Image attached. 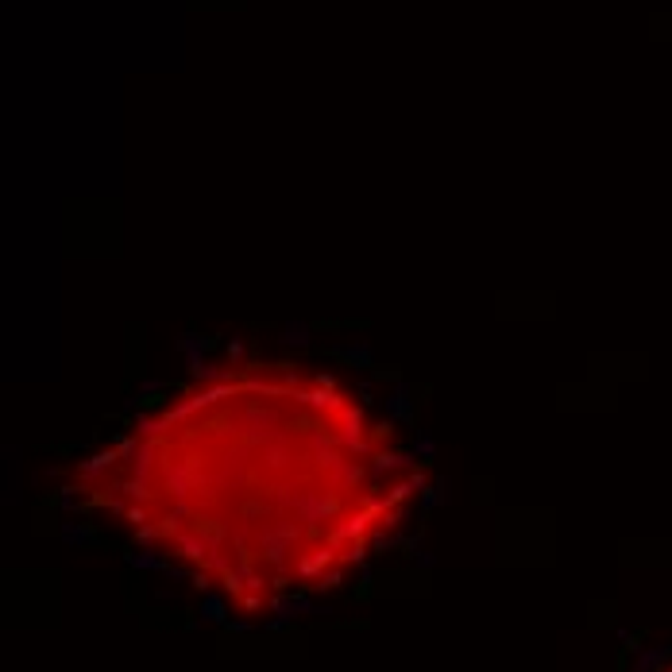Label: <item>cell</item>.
<instances>
[{
  "label": "cell",
  "instance_id": "obj_1",
  "mask_svg": "<svg viewBox=\"0 0 672 672\" xmlns=\"http://www.w3.org/2000/svg\"><path fill=\"white\" fill-rule=\"evenodd\" d=\"M74 506L228 610L344 587L406 534L414 440L344 375L298 360L216 371L77 471Z\"/></svg>",
  "mask_w": 672,
  "mask_h": 672
}]
</instances>
